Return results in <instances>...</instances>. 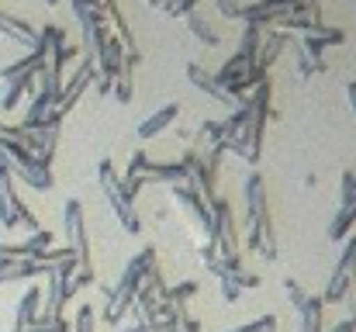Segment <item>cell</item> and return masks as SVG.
<instances>
[{"label":"cell","instance_id":"obj_1","mask_svg":"<svg viewBox=\"0 0 356 332\" xmlns=\"http://www.w3.org/2000/svg\"><path fill=\"white\" fill-rule=\"evenodd\" d=\"M245 225H249V249L266 256V260H277V235H273V221H270V205H266V187H263V177L259 173H249L245 177Z\"/></svg>","mask_w":356,"mask_h":332},{"label":"cell","instance_id":"obj_2","mask_svg":"<svg viewBox=\"0 0 356 332\" xmlns=\"http://www.w3.org/2000/svg\"><path fill=\"white\" fill-rule=\"evenodd\" d=\"M266 111H270V80H263L252 94H249V118L236 135L222 139V149L232 152L245 163L259 159V145H263V125H266Z\"/></svg>","mask_w":356,"mask_h":332},{"label":"cell","instance_id":"obj_3","mask_svg":"<svg viewBox=\"0 0 356 332\" xmlns=\"http://www.w3.org/2000/svg\"><path fill=\"white\" fill-rule=\"evenodd\" d=\"M156 267V246H145L128 267H124V274H121L118 287H111V294L104 298V322H111V326H118L121 319L131 312V305H135V294H138V287H142V277L149 274Z\"/></svg>","mask_w":356,"mask_h":332},{"label":"cell","instance_id":"obj_4","mask_svg":"<svg viewBox=\"0 0 356 332\" xmlns=\"http://www.w3.org/2000/svg\"><path fill=\"white\" fill-rule=\"evenodd\" d=\"M63 228H66V246L73 249V260H76V270H73V284L76 291L80 287H90L94 284V260H90V239H87V219H83V205L76 198L66 201L63 208Z\"/></svg>","mask_w":356,"mask_h":332},{"label":"cell","instance_id":"obj_5","mask_svg":"<svg viewBox=\"0 0 356 332\" xmlns=\"http://www.w3.org/2000/svg\"><path fill=\"white\" fill-rule=\"evenodd\" d=\"M97 184H101L104 201L115 208L121 228H124L128 235H138L142 225H138V215H135V205L124 198V191H121V177L115 173V163H111V159H101V163H97Z\"/></svg>","mask_w":356,"mask_h":332},{"label":"cell","instance_id":"obj_6","mask_svg":"<svg viewBox=\"0 0 356 332\" xmlns=\"http://www.w3.org/2000/svg\"><path fill=\"white\" fill-rule=\"evenodd\" d=\"M353 270H356V235L346 242V249H343V256H339V263H336V270H332V277H329V284L322 291V305H339L346 298Z\"/></svg>","mask_w":356,"mask_h":332},{"label":"cell","instance_id":"obj_7","mask_svg":"<svg viewBox=\"0 0 356 332\" xmlns=\"http://www.w3.org/2000/svg\"><path fill=\"white\" fill-rule=\"evenodd\" d=\"M211 215L218 219V253L222 256H236L238 253V232H236V215H232V205L225 198H211Z\"/></svg>","mask_w":356,"mask_h":332},{"label":"cell","instance_id":"obj_8","mask_svg":"<svg viewBox=\"0 0 356 332\" xmlns=\"http://www.w3.org/2000/svg\"><path fill=\"white\" fill-rule=\"evenodd\" d=\"M173 201H177V208L191 219V225H204V221H208V201H204L197 191H191L187 184H173Z\"/></svg>","mask_w":356,"mask_h":332},{"label":"cell","instance_id":"obj_9","mask_svg":"<svg viewBox=\"0 0 356 332\" xmlns=\"http://www.w3.org/2000/svg\"><path fill=\"white\" fill-rule=\"evenodd\" d=\"M187 80H191V84H194V87L201 90V94L215 97L218 104H225V108H238L236 101H232V97L225 94V87H222V84H218V80H215V77H211L208 70H201L197 63H191V66H187Z\"/></svg>","mask_w":356,"mask_h":332},{"label":"cell","instance_id":"obj_10","mask_svg":"<svg viewBox=\"0 0 356 332\" xmlns=\"http://www.w3.org/2000/svg\"><path fill=\"white\" fill-rule=\"evenodd\" d=\"M142 180L145 184H184L187 180V170H184V163H145V170H142Z\"/></svg>","mask_w":356,"mask_h":332},{"label":"cell","instance_id":"obj_11","mask_svg":"<svg viewBox=\"0 0 356 332\" xmlns=\"http://www.w3.org/2000/svg\"><path fill=\"white\" fill-rule=\"evenodd\" d=\"M38 312H42V291L38 287H28L24 298L17 301V312H14V329H28L38 322Z\"/></svg>","mask_w":356,"mask_h":332},{"label":"cell","instance_id":"obj_12","mask_svg":"<svg viewBox=\"0 0 356 332\" xmlns=\"http://www.w3.org/2000/svg\"><path fill=\"white\" fill-rule=\"evenodd\" d=\"M0 35H7V38H14L21 45H35L38 42V28H31L28 21H21V17H14L7 10H0Z\"/></svg>","mask_w":356,"mask_h":332},{"label":"cell","instance_id":"obj_13","mask_svg":"<svg viewBox=\"0 0 356 332\" xmlns=\"http://www.w3.org/2000/svg\"><path fill=\"white\" fill-rule=\"evenodd\" d=\"M49 267L35 263V260H17V263H0V284H14V280H31V277H45Z\"/></svg>","mask_w":356,"mask_h":332},{"label":"cell","instance_id":"obj_14","mask_svg":"<svg viewBox=\"0 0 356 332\" xmlns=\"http://www.w3.org/2000/svg\"><path fill=\"white\" fill-rule=\"evenodd\" d=\"M177 114H180L177 104H166V108H159L156 114H149V118L138 125V139H156L159 132H166V128L177 121Z\"/></svg>","mask_w":356,"mask_h":332},{"label":"cell","instance_id":"obj_15","mask_svg":"<svg viewBox=\"0 0 356 332\" xmlns=\"http://www.w3.org/2000/svg\"><path fill=\"white\" fill-rule=\"evenodd\" d=\"M322 312H325V305H322V298H312L308 294V301L298 308V319H301V332H322Z\"/></svg>","mask_w":356,"mask_h":332},{"label":"cell","instance_id":"obj_16","mask_svg":"<svg viewBox=\"0 0 356 332\" xmlns=\"http://www.w3.org/2000/svg\"><path fill=\"white\" fill-rule=\"evenodd\" d=\"M14 201H17L14 177H10V170L0 163V225H3V228H7V219H10V208H14Z\"/></svg>","mask_w":356,"mask_h":332},{"label":"cell","instance_id":"obj_17","mask_svg":"<svg viewBox=\"0 0 356 332\" xmlns=\"http://www.w3.org/2000/svg\"><path fill=\"white\" fill-rule=\"evenodd\" d=\"M353 225H356V201H350V205H343V208H339L336 221L329 225V239H332V242H343V239H350Z\"/></svg>","mask_w":356,"mask_h":332},{"label":"cell","instance_id":"obj_18","mask_svg":"<svg viewBox=\"0 0 356 332\" xmlns=\"http://www.w3.org/2000/svg\"><path fill=\"white\" fill-rule=\"evenodd\" d=\"M31 90H35V77H14V80H7V94H3L0 108L14 111L17 108V101H21L24 94H31Z\"/></svg>","mask_w":356,"mask_h":332},{"label":"cell","instance_id":"obj_19","mask_svg":"<svg viewBox=\"0 0 356 332\" xmlns=\"http://www.w3.org/2000/svg\"><path fill=\"white\" fill-rule=\"evenodd\" d=\"M7 228H21V232H28V235H31V232H38L42 225H38V219H35V212H31V208L17 198V201H14V208H10Z\"/></svg>","mask_w":356,"mask_h":332},{"label":"cell","instance_id":"obj_20","mask_svg":"<svg viewBox=\"0 0 356 332\" xmlns=\"http://www.w3.org/2000/svg\"><path fill=\"white\" fill-rule=\"evenodd\" d=\"M294 63H298V77H301V80H308V77H315V73H325V59H315L301 42H294Z\"/></svg>","mask_w":356,"mask_h":332},{"label":"cell","instance_id":"obj_21","mask_svg":"<svg viewBox=\"0 0 356 332\" xmlns=\"http://www.w3.org/2000/svg\"><path fill=\"white\" fill-rule=\"evenodd\" d=\"M197 294V280H184V284H177V287H170L166 291V308L170 312H187V301Z\"/></svg>","mask_w":356,"mask_h":332},{"label":"cell","instance_id":"obj_22","mask_svg":"<svg viewBox=\"0 0 356 332\" xmlns=\"http://www.w3.org/2000/svg\"><path fill=\"white\" fill-rule=\"evenodd\" d=\"M70 332H97V312L94 305H80L73 322H70Z\"/></svg>","mask_w":356,"mask_h":332},{"label":"cell","instance_id":"obj_23","mask_svg":"<svg viewBox=\"0 0 356 332\" xmlns=\"http://www.w3.org/2000/svg\"><path fill=\"white\" fill-rule=\"evenodd\" d=\"M187 28H191V31H194L204 45H218V35H215V31H211V28H208V24L197 17V14H187Z\"/></svg>","mask_w":356,"mask_h":332},{"label":"cell","instance_id":"obj_24","mask_svg":"<svg viewBox=\"0 0 356 332\" xmlns=\"http://www.w3.org/2000/svg\"><path fill=\"white\" fill-rule=\"evenodd\" d=\"M121 332H177V312L166 315V319H156V322H145V326H131V329Z\"/></svg>","mask_w":356,"mask_h":332},{"label":"cell","instance_id":"obj_25","mask_svg":"<svg viewBox=\"0 0 356 332\" xmlns=\"http://www.w3.org/2000/svg\"><path fill=\"white\" fill-rule=\"evenodd\" d=\"M201 139L215 149V145H222V139H225V121H204L201 125Z\"/></svg>","mask_w":356,"mask_h":332},{"label":"cell","instance_id":"obj_26","mask_svg":"<svg viewBox=\"0 0 356 332\" xmlns=\"http://www.w3.org/2000/svg\"><path fill=\"white\" fill-rule=\"evenodd\" d=\"M350 201H356V173H343V180H339V208L343 205H350Z\"/></svg>","mask_w":356,"mask_h":332},{"label":"cell","instance_id":"obj_27","mask_svg":"<svg viewBox=\"0 0 356 332\" xmlns=\"http://www.w3.org/2000/svg\"><path fill=\"white\" fill-rule=\"evenodd\" d=\"M284 291H287V298H291V305H294V312H298V308H301V305L308 301V294H305V287H301V284H294V277H287V280H284Z\"/></svg>","mask_w":356,"mask_h":332},{"label":"cell","instance_id":"obj_28","mask_svg":"<svg viewBox=\"0 0 356 332\" xmlns=\"http://www.w3.org/2000/svg\"><path fill=\"white\" fill-rule=\"evenodd\" d=\"M346 298H350V322H353V332H356V270H353V280H350Z\"/></svg>","mask_w":356,"mask_h":332},{"label":"cell","instance_id":"obj_29","mask_svg":"<svg viewBox=\"0 0 356 332\" xmlns=\"http://www.w3.org/2000/svg\"><path fill=\"white\" fill-rule=\"evenodd\" d=\"M218 280H222V291H225V298H229V301H238V294H242V291H238L236 284H232L229 277H218Z\"/></svg>","mask_w":356,"mask_h":332},{"label":"cell","instance_id":"obj_30","mask_svg":"<svg viewBox=\"0 0 356 332\" xmlns=\"http://www.w3.org/2000/svg\"><path fill=\"white\" fill-rule=\"evenodd\" d=\"M346 101H350V108H353V114H356V80L346 84Z\"/></svg>","mask_w":356,"mask_h":332},{"label":"cell","instance_id":"obj_31","mask_svg":"<svg viewBox=\"0 0 356 332\" xmlns=\"http://www.w3.org/2000/svg\"><path fill=\"white\" fill-rule=\"evenodd\" d=\"M263 326V319H256V322H245V326H238V329H229V332H259Z\"/></svg>","mask_w":356,"mask_h":332},{"label":"cell","instance_id":"obj_32","mask_svg":"<svg viewBox=\"0 0 356 332\" xmlns=\"http://www.w3.org/2000/svg\"><path fill=\"white\" fill-rule=\"evenodd\" d=\"M277 329V319L273 315H263V326H259V332H273Z\"/></svg>","mask_w":356,"mask_h":332},{"label":"cell","instance_id":"obj_33","mask_svg":"<svg viewBox=\"0 0 356 332\" xmlns=\"http://www.w3.org/2000/svg\"><path fill=\"white\" fill-rule=\"evenodd\" d=\"M329 332H353V322H350V319H346V322H339V326H336V329H329Z\"/></svg>","mask_w":356,"mask_h":332},{"label":"cell","instance_id":"obj_34","mask_svg":"<svg viewBox=\"0 0 356 332\" xmlns=\"http://www.w3.org/2000/svg\"><path fill=\"white\" fill-rule=\"evenodd\" d=\"M52 332H70V322H66V319H59V322L52 326Z\"/></svg>","mask_w":356,"mask_h":332},{"label":"cell","instance_id":"obj_35","mask_svg":"<svg viewBox=\"0 0 356 332\" xmlns=\"http://www.w3.org/2000/svg\"><path fill=\"white\" fill-rule=\"evenodd\" d=\"M45 3H59V0H45Z\"/></svg>","mask_w":356,"mask_h":332}]
</instances>
